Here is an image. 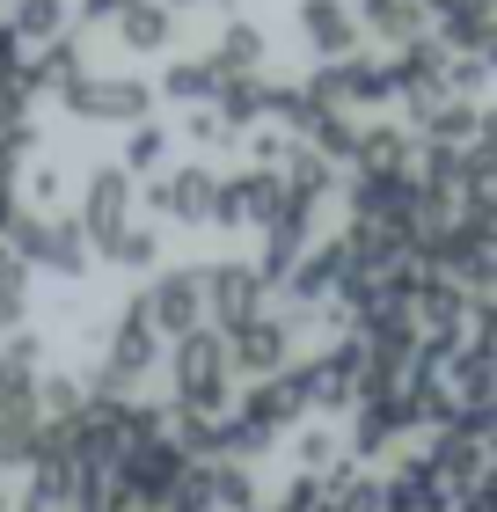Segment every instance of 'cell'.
<instances>
[{"mask_svg": "<svg viewBox=\"0 0 497 512\" xmlns=\"http://www.w3.org/2000/svg\"><path fill=\"white\" fill-rule=\"evenodd\" d=\"M198 286H205L198 271H169V278H154V286H147V300H139V308H147V322L191 330V322H198Z\"/></svg>", "mask_w": 497, "mask_h": 512, "instance_id": "obj_2", "label": "cell"}, {"mask_svg": "<svg viewBox=\"0 0 497 512\" xmlns=\"http://www.w3.org/2000/svg\"><path fill=\"white\" fill-rule=\"evenodd\" d=\"M176 388H183V403H191V410L220 403V395H227V352L212 359V344H205V337H198V344H183V359H176Z\"/></svg>", "mask_w": 497, "mask_h": 512, "instance_id": "obj_1", "label": "cell"}, {"mask_svg": "<svg viewBox=\"0 0 497 512\" xmlns=\"http://www.w3.org/2000/svg\"><path fill=\"white\" fill-rule=\"evenodd\" d=\"M300 30H307V44H315V52H351V44H359V15L344 8V0H307L300 8Z\"/></svg>", "mask_w": 497, "mask_h": 512, "instance_id": "obj_3", "label": "cell"}, {"mask_svg": "<svg viewBox=\"0 0 497 512\" xmlns=\"http://www.w3.org/2000/svg\"><path fill=\"white\" fill-rule=\"evenodd\" d=\"M125 205H132L125 176H96V191H88V235H96V249H110L125 235Z\"/></svg>", "mask_w": 497, "mask_h": 512, "instance_id": "obj_6", "label": "cell"}, {"mask_svg": "<svg viewBox=\"0 0 497 512\" xmlns=\"http://www.w3.org/2000/svg\"><path fill=\"white\" fill-rule=\"evenodd\" d=\"M161 147H169V139H161V132H139V139H132V161H154Z\"/></svg>", "mask_w": 497, "mask_h": 512, "instance_id": "obj_12", "label": "cell"}, {"mask_svg": "<svg viewBox=\"0 0 497 512\" xmlns=\"http://www.w3.org/2000/svg\"><path fill=\"white\" fill-rule=\"evenodd\" d=\"M154 205H169L176 220H205V213H212V183H205V169L169 176V191H154Z\"/></svg>", "mask_w": 497, "mask_h": 512, "instance_id": "obj_7", "label": "cell"}, {"mask_svg": "<svg viewBox=\"0 0 497 512\" xmlns=\"http://www.w3.org/2000/svg\"><path fill=\"white\" fill-rule=\"evenodd\" d=\"M468 59H476V66H483V74H497V22H490V30H483L476 44H468Z\"/></svg>", "mask_w": 497, "mask_h": 512, "instance_id": "obj_11", "label": "cell"}, {"mask_svg": "<svg viewBox=\"0 0 497 512\" xmlns=\"http://www.w3.org/2000/svg\"><path fill=\"white\" fill-rule=\"evenodd\" d=\"M132 8H139V15H117L132 44H161V37H169V15H154V0H132Z\"/></svg>", "mask_w": 497, "mask_h": 512, "instance_id": "obj_9", "label": "cell"}, {"mask_svg": "<svg viewBox=\"0 0 497 512\" xmlns=\"http://www.w3.org/2000/svg\"><path fill=\"white\" fill-rule=\"evenodd\" d=\"M15 315H22V264L0 256V322H15Z\"/></svg>", "mask_w": 497, "mask_h": 512, "instance_id": "obj_10", "label": "cell"}, {"mask_svg": "<svg viewBox=\"0 0 497 512\" xmlns=\"http://www.w3.org/2000/svg\"><path fill=\"white\" fill-rule=\"evenodd\" d=\"M59 22H66V15H59V0H22V15L8 22V30H15V37H52Z\"/></svg>", "mask_w": 497, "mask_h": 512, "instance_id": "obj_8", "label": "cell"}, {"mask_svg": "<svg viewBox=\"0 0 497 512\" xmlns=\"http://www.w3.org/2000/svg\"><path fill=\"white\" fill-rule=\"evenodd\" d=\"M15 235H22V256H37V264H52V271H81L74 227H52V220H15Z\"/></svg>", "mask_w": 497, "mask_h": 512, "instance_id": "obj_5", "label": "cell"}, {"mask_svg": "<svg viewBox=\"0 0 497 512\" xmlns=\"http://www.w3.org/2000/svg\"><path fill=\"white\" fill-rule=\"evenodd\" d=\"M147 366H154V322H147V308H132L110 344V381H139Z\"/></svg>", "mask_w": 497, "mask_h": 512, "instance_id": "obj_4", "label": "cell"}]
</instances>
